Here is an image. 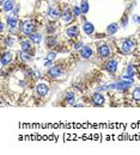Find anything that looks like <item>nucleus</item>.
Returning a JSON list of instances; mask_svg holds the SVG:
<instances>
[{
	"mask_svg": "<svg viewBox=\"0 0 140 155\" xmlns=\"http://www.w3.org/2000/svg\"><path fill=\"white\" fill-rule=\"evenodd\" d=\"M127 23H128V21H127V17H123V18H122V24H123V26L127 25Z\"/></svg>",
	"mask_w": 140,
	"mask_h": 155,
	"instance_id": "obj_28",
	"label": "nucleus"
},
{
	"mask_svg": "<svg viewBox=\"0 0 140 155\" xmlns=\"http://www.w3.org/2000/svg\"><path fill=\"white\" fill-rule=\"evenodd\" d=\"M0 29H1V31H4V29H5V24L4 23L0 24Z\"/></svg>",
	"mask_w": 140,
	"mask_h": 155,
	"instance_id": "obj_30",
	"label": "nucleus"
},
{
	"mask_svg": "<svg viewBox=\"0 0 140 155\" xmlns=\"http://www.w3.org/2000/svg\"><path fill=\"white\" fill-rule=\"evenodd\" d=\"M83 30L86 35H92L95 32V26H93L92 23H84L83 25Z\"/></svg>",
	"mask_w": 140,
	"mask_h": 155,
	"instance_id": "obj_9",
	"label": "nucleus"
},
{
	"mask_svg": "<svg viewBox=\"0 0 140 155\" xmlns=\"http://www.w3.org/2000/svg\"><path fill=\"white\" fill-rule=\"evenodd\" d=\"M82 9L80 7H78V6H74V7H73V15H74L76 17H78V16H80L82 15Z\"/></svg>",
	"mask_w": 140,
	"mask_h": 155,
	"instance_id": "obj_23",
	"label": "nucleus"
},
{
	"mask_svg": "<svg viewBox=\"0 0 140 155\" xmlns=\"http://www.w3.org/2000/svg\"><path fill=\"white\" fill-rule=\"evenodd\" d=\"M48 74L52 78H56V77L62 75V69L60 68L59 66H53V67H50V68H49Z\"/></svg>",
	"mask_w": 140,
	"mask_h": 155,
	"instance_id": "obj_5",
	"label": "nucleus"
},
{
	"mask_svg": "<svg viewBox=\"0 0 140 155\" xmlns=\"http://www.w3.org/2000/svg\"><path fill=\"white\" fill-rule=\"evenodd\" d=\"M80 56H82L83 59H90V57L92 56V49L90 48L89 45L83 47L82 50H80Z\"/></svg>",
	"mask_w": 140,
	"mask_h": 155,
	"instance_id": "obj_7",
	"label": "nucleus"
},
{
	"mask_svg": "<svg viewBox=\"0 0 140 155\" xmlns=\"http://www.w3.org/2000/svg\"><path fill=\"white\" fill-rule=\"evenodd\" d=\"M105 68L110 73H115L117 71V62L115 61V60H110V61L105 65Z\"/></svg>",
	"mask_w": 140,
	"mask_h": 155,
	"instance_id": "obj_8",
	"label": "nucleus"
},
{
	"mask_svg": "<svg viewBox=\"0 0 140 155\" xmlns=\"http://www.w3.org/2000/svg\"><path fill=\"white\" fill-rule=\"evenodd\" d=\"M80 45H82V42H80V43H78V44L76 45V49H78V48H79V47H80Z\"/></svg>",
	"mask_w": 140,
	"mask_h": 155,
	"instance_id": "obj_31",
	"label": "nucleus"
},
{
	"mask_svg": "<svg viewBox=\"0 0 140 155\" xmlns=\"http://www.w3.org/2000/svg\"><path fill=\"white\" fill-rule=\"evenodd\" d=\"M36 92H37V94L38 96H41V97H44V96H47L48 94V92H49V87L47 86L46 84H38L37 86H36Z\"/></svg>",
	"mask_w": 140,
	"mask_h": 155,
	"instance_id": "obj_2",
	"label": "nucleus"
},
{
	"mask_svg": "<svg viewBox=\"0 0 140 155\" xmlns=\"http://www.w3.org/2000/svg\"><path fill=\"white\" fill-rule=\"evenodd\" d=\"M134 41H132V39H126V41H123L122 43V51L123 53H129L133 48H134Z\"/></svg>",
	"mask_w": 140,
	"mask_h": 155,
	"instance_id": "obj_4",
	"label": "nucleus"
},
{
	"mask_svg": "<svg viewBox=\"0 0 140 155\" xmlns=\"http://www.w3.org/2000/svg\"><path fill=\"white\" fill-rule=\"evenodd\" d=\"M119 30V24L117 23H113L108 26V29H107V31H108L109 35H114V33H116Z\"/></svg>",
	"mask_w": 140,
	"mask_h": 155,
	"instance_id": "obj_15",
	"label": "nucleus"
},
{
	"mask_svg": "<svg viewBox=\"0 0 140 155\" xmlns=\"http://www.w3.org/2000/svg\"><path fill=\"white\" fill-rule=\"evenodd\" d=\"M30 41L31 42H34L36 44H38L40 42L42 41V36H41V33H32V35H30Z\"/></svg>",
	"mask_w": 140,
	"mask_h": 155,
	"instance_id": "obj_18",
	"label": "nucleus"
},
{
	"mask_svg": "<svg viewBox=\"0 0 140 155\" xmlns=\"http://www.w3.org/2000/svg\"><path fill=\"white\" fill-rule=\"evenodd\" d=\"M92 102H93V104L97 105V106H103L104 103H105V99H104V97L102 96V94L93 93L92 94Z\"/></svg>",
	"mask_w": 140,
	"mask_h": 155,
	"instance_id": "obj_3",
	"label": "nucleus"
},
{
	"mask_svg": "<svg viewBox=\"0 0 140 155\" xmlns=\"http://www.w3.org/2000/svg\"><path fill=\"white\" fill-rule=\"evenodd\" d=\"M52 1H56V0H52Z\"/></svg>",
	"mask_w": 140,
	"mask_h": 155,
	"instance_id": "obj_32",
	"label": "nucleus"
},
{
	"mask_svg": "<svg viewBox=\"0 0 140 155\" xmlns=\"http://www.w3.org/2000/svg\"><path fill=\"white\" fill-rule=\"evenodd\" d=\"M56 30V28H54V26H48V29H47V32H49V33H52V32H54Z\"/></svg>",
	"mask_w": 140,
	"mask_h": 155,
	"instance_id": "obj_26",
	"label": "nucleus"
},
{
	"mask_svg": "<svg viewBox=\"0 0 140 155\" xmlns=\"http://www.w3.org/2000/svg\"><path fill=\"white\" fill-rule=\"evenodd\" d=\"M13 1L12 0H6V1L3 4V10L6 11V12H9V11H12L13 10Z\"/></svg>",
	"mask_w": 140,
	"mask_h": 155,
	"instance_id": "obj_16",
	"label": "nucleus"
},
{
	"mask_svg": "<svg viewBox=\"0 0 140 155\" xmlns=\"http://www.w3.org/2000/svg\"><path fill=\"white\" fill-rule=\"evenodd\" d=\"M17 23H18V21H17L16 16L7 17V24H9V26H10L11 29H15L16 26H17Z\"/></svg>",
	"mask_w": 140,
	"mask_h": 155,
	"instance_id": "obj_17",
	"label": "nucleus"
},
{
	"mask_svg": "<svg viewBox=\"0 0 140 155\" xmlns=\"http://www.w3.org/2000/svg\"><path fill=\"white\" fill-rule=\"evenodd\" d=\"M66 33H67V36L73 38V37H76L78 35V26L77 25H72L70 26V28L66 30Z\"/></svg>",
	"mask_w": 140,
	"mask_h": 155,
	"instance_id": "obj_10",
	"label": "nucleus"
},
{
	"mask_svg": "<svg viewBox=\"0 0 140 155\" xmlns=\"http://www.w3.org/2000/svg\"><path fill=\"white\" fill-rule=\"evenodd\" d=\"M21 47H22V50L23 51H28V50L31 49V43L28 42V41H24V42L21 43Z\"/></svg>",
	"mask_w": 140,
	"mask_h": 155,
	"instance_id": "obj_22",
	"label": "nucleus"
},
{
	"mask_svg": "<svg viewBox=\"0 0 140 155\" xmlns=\"http://www.w3.org/2000/svg\"><path fill=\"white\" fill-rule=\"evenodd\" d=\"M6 43H7L9 45H12V44H13V39H12L11 37H9V38H6Z\"/></svg>",
	"mask_w": 140,
	"mask_h": 155,
	"instance_id": "obj_27",
	"label": "nucleus"
},
{
	"mask_svg": "<svg viewBox=\"0 0 140 155\" xmlns=\"http://www.w3.org/2000/svg\"><path fill=\"white\" fill-rule=\"evenodd\" d=\"M49 17L52 19H56L59 17H61V12H60V10L58 7H52L49 10Z\"/></svg>",
	"mask_w": 140,
	"mask_h": 155,
	"instance_id": "obj_12",
	"label": "nucleus"
},
{
	"mask_svg": "<svg viewBox=\"0 0 140 155\" xmlns=\"http://www.w3.org/2000/svg\"><path fill=\"white\" fill-rule=\"evenodd\" d=\"M133 18H134V21H135L137 23H140V17H139V16H134Z\"/></svg>",
	"mask_w": 140,
	"mask_h": 155,
	"instance_id": "obj_29",
	"label": "nucleus"
},
{
	"mask_svg": "<svg viewBox=\"0 0 140 155\" xmlns=\"http://www.w3.org/2000/svg\"><path fill=\"white\" fill-rule=\"evenodd\" d=\"M55 57H56V53H54V51H52L47 55V60H49V61H53Z\"/></svg>",
	"mask_w": 140,
	"mask_h": 155,
	"instance_id": "obj_25",
	"label": "nucleus"
},
{
	"mask_svg": "<svg viewBox=\"0 0 140 155\" xmlns=\"http://www.w3.org/2000/svg\"><path fill=\"white\" fill-rule=\"evenodd\" d=\"M46 44H47V47H48V48H53V47L56 44V37H54V36L47 37V39H46Z\"/></svg>",
	"mask_w": 140,
	"mask_h": 155,
	"instance_id": "obj_19",
	"label": "nucleus"
},
{
	"mask_svg": "<svg viewBox=\"0 0 140 155\" xmlns=\"http://www.w3.org/2000/svg\"><path fill=\"white\" fill-rule=\"evenodd\" d=\"M22 31H23L24 35L30 36V35H32V33H34L35 28H34V25L31 24V22H24L23 25H22Z\"/></svg>",
	"mask_w": 140,
	"mask_h": 155,
	"instance_id": "obj_1",
	"label": "nucleus"
},
{
	"mask_svg": "<svg viewBox=\"0 0 140 155\" xmlns=\"http://www.w3.org/2000/svg\"><path fill=\"white\" fill-rule=\"evenodd\" d=\"M74 97H76V94H74V93H72V92H70V93H67V96H66V99H67V102L72 103V102H73V99H74Z\"/></svg>",
	"mask_w": 140,
	"mask_h": 155,
	"instance_id": "obj_24",
	"label": "nucleus"
},
{
	"mask_svg": "<svg viewBox=\"0 0 140 155\" xmlns=\"http://www.w3.org/2000/svg\"><path fill=\"white\" fill-rule=\"evenodd\" d=\"M80 9H82V12L84 13H88L89 12V3L86 1V0H83L82 1V6H80Z\"/></svg>",
	"mask_w": 140,
	"mask_h": 155,
	"instance_id": "obj_21",
	"label": "nucleus"
},
{
	"mask_svg": "<svg viewBox=\"0 0 140 155\" xmlns=\"http://www.w3.org/2000/svg\"><path fill=\"white\" fill-rule=\"evenodd\" d=\"M132 96H133V99L137 100V102H139V100H140V87H137V88L133 90Z\"/></svg>",
	"mask_w": 140,
	"mask_h": 155,
	"instance_id": "obj_20",
	"label": "nucleus"
},
{
	"mask_svg": "<svg viewBox=\"0 0 140 155\" xmlns=\"http://www.w3.org/2000/svg\"><path fill=\"white\" fill-rule=\"evenodd\" d=\"M19 59L22 60L23 62H29L30 60H31V55L30 54H28V51H21L19 53Z\"/></svg>",
	"mask_w": 140,
	"mask_h": 155,
	"instance_id": "obj_14",
	"label": "nucleus"
},
{
	"mask_svg": "<svg viewBox=\"0 0 140 155\" xmlns=\"http://www.w3.org/2000/svg\"><path fill=\"white\" fill-rule=\"evenodd\" d=\"M12 53H5L4 55H3V57H1V65L3 66H7L11 61H12Z\"/></svg>",
	"mask_w": 140,
	"mask_h": 155,
	"instance_id": "obj_11",
	"label": "nucleus"
},
{
	"mask_svg": "<svg viewBox=\"0 0 140 155\" xmlns=\"http://www.w3.org/2000/svg\"><path fill=\"white\" fill-rule=\"evenodd\" d=\"M72 13H71V11H65L64 13H62V15H61V19H62V22L64 23H66V24H67V23H70L71 21H72Z\"/></svg>",
	"mask_w": 140,
	"mask_h": 155,
	"instance_id": "obj_13",
	"label": "nucleus"
},
{
	"mask_svg": "<svg viewBox=\"0 0 140 155\" xmlns=\"http://www.w3.org/2000/svg\"><path fill=\"white\" fill-rule=\"evenodd\" d=\"M98 53H99V56L108 57V56L110 55V49H109V47L107 45V44H102V45L98 48Z\"/></svg>",
	"mask_w": 140,
	"mask_h": 155,
	"instance_id": "obj_6",
	"label": "nucleus"
}]
</instances>
